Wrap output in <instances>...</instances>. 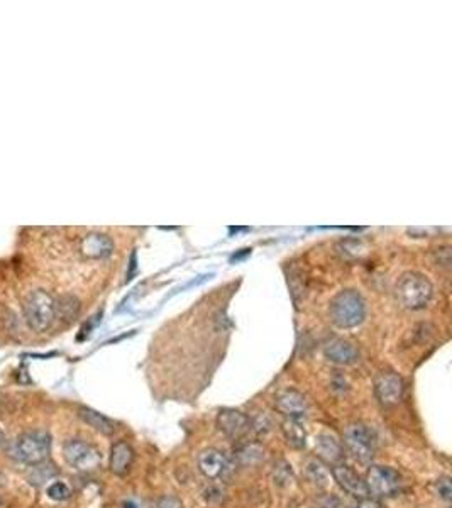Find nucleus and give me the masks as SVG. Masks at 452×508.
I'll return each mask as SVG.
<instances>
[{
	"label": "nucleus",
	"instance_id": "1",
	"mask_svg": "<svg viewBox=\"0 0 452 508\" xmlns=\"http://www.w3.org/2000/svg\"><path fill=\"white\" fill-rule=\"evenodd\" d=\"M364 314H366L364 300L354 290L341 291L330 303L332 322L341 329H351L361 324Z\"/></svg>",
	"mask_w": 452,
	"mask_h": 508
},
{
	"label": "nucleus",
	"instance_id": "2",
	"mask_svg": "<svg viewBox=\"0 0 452 508\" xmlns=\"http://www.w3.org/2000/svg\"><path fill=\"white\" fill-rule=\"evenodd\" d=\"M432 285L423 275L405 273L397 283V298L405 309L418 310L429 303Z\"/></svg>",
	"mask_w": 452,
	"mask_h": 508
},
{
	"label": "nucleus",
	"instance_id": "3",
	"mask_svg": "<svg viewBox=\"0 0 452 508\" xmlns=\"http://www.w3.org/2000/svg\"><path fill=\"white\" fill-rule=\"evenodd\" d=\"M26 321L31 329L43 332L51 326L54 321V300L46 291H33L26 300L24 307Z\"/></svg>",
	"mask_w": 452,
	"mask_h": 508
},
{
	"label": "nucleus",
	"instance_id": "4",
	"mask_svg": "<svg viewBox=\"0 0 452 508\" xmlns=\"http://www.w3.org/2000/svg\"><path fill=\"white\" fill-rule=\"evenodd\" d=\"M50 435L45 432H27L15 441L14 454L24 464H43L50 454Z\"/></svg>",
	"mask_w": 452,
	"mask_h": 508
},
{
	"label": "nucleus",
	"instance_id": "5",
	"mask_svg": "<svg viewBox=\"0 0 452 508\" xmlns=\"http://www.w3.org/2000/svg\"><path fill=\"white\" fill-rule=\"evenodd\" d=\"M344 446L361 464H371L376 453L373 432L363 423H351L344 430Z\"/></svg>",
	"mask_w": 452,
	"mask_h": 508
},
{
	"label": "nucleus",
	"instance_id": "6",
	"mask_svg": "<svg viewBox=\"0 0 452 508\" xmlns=\"http://www.w3.org/2000/svg\"><path fill=\"white\" fill-rule=\"evenodd\" d=\"M366 486L370 495L373 493L379 498H390L400 491L402 486V478L393 467L388 466H371V470L366 474Z\"/></svg>",
	"mask_w": 452,
	"mask_h": 508
},
{
	"label": "nucleus",
	"instance_id": "7",
	"mask_svg": "<svg viewBox=\"0 0 452 508\" xmlns=\"http://www.w3.org/2000/svg\"><path fill=\"white\" fill-rule=\"evenodd\" d=\"M63 456L71 467L78 471H94L102 463V456L89 442L71 439L63 446Z\"/></svg>",
	"mask_w": 452,
	"mask_h": 508
},
{
	"label": "nucleus",
	"instance_id": "8",
	"mask_svg": "<svg viewBox=\"0 0 452 508\" xmlns=\"http://www.w3.org/2000/svg\"><path fill=\"white\" fill-rule=\"evenodd\" d=\"M374 395L386 409L398 405L403 397V379L393 371H381L374 379Z\"/></svg>",
	"mask_w": 452,
	"mask_h": 508
},
{
	"label": "nucleus",
	"instance_id": "9",
	"mask_svg": "<svg viewBox=\"0 0 452 508\" xmlns=\"http://www.w3.org/2000/svg\"><path fill=\"white\" fill-rule=\"evenodd\" d=\"M217 427L226 437L238 441L251 429V420L242 412L226 409L217 415Z\"/></svg>",
	"mask_w": 452,
	"mask_h": 508
},
{
	"label": "nucleus",
	"instance_id": "10",
	"mask_svg": "<svg viewBox=\"0 0 452 508\" xmlns=\"http://www.w3.org/2000/svg\"><path fill=\"white\" fill-rule=\"evenodd\" d=\"M332 474H334L335 481L339 483V486H341L347 495H351V497L358 498L359 502L370 497L366 483H364L361 476L351 470V467L344 466V464H335V466L332 467Z\"/></svg>",
	"mask_w": 452,
	"mask_h": 508
},
{
	"label": "nucleus",
	"instance_id": "11",
	"mask_svg": "<svg viewBox=\"0 0 452 508\" xmlns=\"http://www.w3.org/2000/svg\"><path fill=\"white\" fill-rule=\"evenodd\" d=\"M276 410L286 419H303L309 410V403L305 397L297 390H283L276 395Z\"/></svg>",
	"mask_w": 452,
	"mask_h": 508
},
{
	"label": "nucleus",
	"instance_id": "12",
	"mask_svg": "<svg viewBox=\"0 0 452 508\" xmlns=\"http://www.w3.org/2000/svg\"><path fill=\"white\" fill-rule=\"evenodd\" d=\"M197 464L200 473L209 479L222 478L231 470L229 459L217 449H207L203 453H200Z\"/></svg>",
	"mask_w": 452,
	"mask_h": 508
},
{
	"label": "nucleus",
	"instance_id": "13",
	"mask_svg": "<svg viewBox=\"0 0 452 508\" xmlns=\"http://www.w3.org/2000/svg\"><path fill=\"white\" fill-rule=\"evenodd\" d=\"M315 453L322 461L329 464H337L342 459L344 449L342 444L332 434H320L315 439Z\"/></svg>",
	"mask_w": 452,
	"mask_h": 508
},
{
	"label": "nucleus",
	"instance_id": "14",
	"mask_svg": "<svg viewBox=\"0 0 452 508\" xmlns=\"http://www.w3.org/2000/svg\"><path fill=\"white\" fill-rule=\"evenodd\" d=\"M323 351H326L327 359H330L332 363H337V365H351L358 359V349L354 347V344L344 341V339H332L327 342Z\"/></svg>",
	"mask_w": 452,
	"mask_h": 508
},
{
	"label": "nucleus",
	"instance_id": "15",
	"mask_svg": "<svg viewBox=\"0 0 452 508\" xmlns=\"http://www.w3.org/2000/svg\"><path fill=\"white\" fill-rule=\"evenodd\" d=\"M134 461V451L127 442H115L110 451V471L117 476H124L131 470Z\"/></svg>",
	"mask_w": 452,
	"mask_h": 508
},
{
	"label": "nucleus",
	"instance_id": "16",
	"mask_svg": "<svg viewBox=\"0 0 452 508\" xmlns=\"http://www.w3.org/2000/svg\"><path fill=\"white\" fill-rule=\"evenodd\" d=\"M112 249H114V244L103 234H90L82 241V253L92 259L107 258Z\"/></svg>",
	"mask_w": 452,
	"mask_h": 508
},
{
	"label": "nucleus",
	"instance_id": "17",
	"mask_svg": "<svg viewBox=\"0 0 452 508\" xmlns=\"http://www.w3.org/2000/svg\"><path fill=\"white\" fill-rule=\"evenodd\" d=\"M283 435H285L286 442L290 444L293 449H303L307 444V432L303 427L302 419H286L282 423Z\"/></svg>",
	"mask_w": 452,
	"mask_h": 508
},
{
	"label": "nucleus",
	"instance_id": "18",
	"mask_svg": "<svg viewBox=\"0 0 452 508\" xmlns=\"http://www.w3.org/2000/svg\"><path fill=\"white\" fill-rule=\"evenodd\" d=\"M80 419L85 423H89L92 429H95L100 434L103 435H112L115 430V423L112 422L110 419H107L105 415H102L100 412H95L92 409H80L78 410Z\"/></svg>",
	"mask_w": 452,
	"mask_h": 508
},
{
	"label": "nucleus",
	"instance_id": "19",
	"mask_svg": "<svg viewBox=\"0 0 452 508\" xmlns=\"http://www.w3.org/2000/svg\"><path fill=\"white\" fill-rule=\"evenodd\" d=\"M263 458V449L258 446V444H246V446H241L234 453V459L241 466H253V464L259 463Z\"/></svg>",
	"mask_w": 452,
	"mask_h": 508
},
{
	"label": "nucleus",
	"instance_id": "20",
	"mask_svg": "<svg viewBox=\"0 0 452 508\" xmlns=\"http://www.w3.org/2000/svg\"><path fill=\"white\" fill-rule=\"evenodd\" d=\"M78 309L80 302L71 295H65V297L54 300V314H58V317L63 321H71L78 314Z\"/></svg>",
	"mask_w": 452,
	"mask_h": 508
},
{
	"label": "nucleus",
	"instance_id": "21",
	"mask_svg": "<svg viewBox=\"0 0 452 508\" xmlns=\"http://www.w3.org/2000/svg\"><path fill=\"white\" fill-rule=\"evenodd\" d=\"M305 473H307V478H309L314 485H317L320 488H326L327 485H329V473H327L326 466H323L320 461L310 459L305 466Z\"/></svg>",
	"mask_w": 452,
	"mask_h": 508
},
{
	"label": "nucleus",
	"instance_id": "22",
	"mask_svg": "<svg viewBox=\"0 0 452 508\" xmlns=\"http://www.w3.org/2000/svg\"><path fill=\"white\" fill-rule=\"evenodd\" d=\"M46 493H48V497H50L51 500H54V502H65V500L70 498L71 490L66 483L56 481V483H53V485L48 486Z\"/></svg>",
	"mask_w": 452,
	"mask_h": 508
},
{
	"label": "nucleus",
	"instance_id": "23",
	"mask_svg": "<svg viewBox=\"0 0 452 508\" xmlns=\"http://www.w3.org/2000/svg\"><path fill=\"white\" fill-rule=\"evenodd\" d=\"M290 478H291V470L286 463H279L278 466L275 464V481L276 483L283 485V483H286Z\"/></svg>",
	"mask_w": 452,
	"mask_h": 508
},
{
	"label": "nucleus",
	"instance_id": "24",
	"mask_svg": "<svg viewBox=\"0 0 452 508\" xmlns=\"http://www.w3.org/2000/svg\"><path fill=\"white\" fill-rule=\"evenodd\" d=\"M435 488H437V493L444 502H449L452 490H451V479L449 478H442L435 483Z\"/></svg>",
	"mask_w": 452,
	"mask_h": 508
},
{
	"label": "nucleus",
	"instance_id": "25",
	"mask_svg": "<svg viewBox=\"0 0 452 508\" xmlns=\"http://www.w3.org/2000/svg\"><path fill=\"white\" fill-rule=\"evenodd\" d=\"M435 258H437V266L449 268V265H451V251H449V247H441V249L435 251Z\"/></svg>",
	"mask_w": 452,
	"mask_h": 508
},
{
	"label": "nucleus",
	"instance_id": "26",
	"mask_svg": "<svg viewBox=\"0 0 452 508\" xmlns=\"http://www.w3.org/2000/svg\"><path fill=\"white\" fill-rule=\"evenodd\" d=\"M156 508H182V503H180L178 498L163 497L156 502Z\"/></svg>",
	"mask_w": 452,
	"mask_h": 508
},
{
	"label": "nucleus",
	"instance_id": "27",
	"mask_svg": "<svg viewBox=\"0 0 452 508\" xmlns=\"http://www.w3.org/2000/svg\"><path fill=\"white\" fill-rule=\"evenodd\" d=\"M358 508H383V507H381V503H379V502H376V500L367 497V498L361 500V503H359Z\"/></svg>",
	"mask_w": 452,
	"mask_h": 508
},
{
	"label": "nucleus",
	"instance_id": "28",
	"mask_svg": "<svg viewBox=\"0 0 452 508\" xmlns=\"http://www.w3.org/2000/svg\"><path fill=\"white\" fill-rule=\"evenodd\" d=\"M319 507L320 508H337L339 502L334 497H327L326 500H320Z\"/></svg>",
	"mask_w": 452,
	"mask_h": 508
},
{
	"label": "nucleus",
	"instance_id": "29",
	"mask_svg": "<svg viewBox=\"0 0 452 508\" xmlns=\"http://www.w3.org/2000/svg\"><path fill=\"white\" fill-rule=\"evenodd\" d=\"M134 271H136V254H133V258H131V271L127 273V282H129V280H133Z\"/></svg>",
	"mask_w": 452,
	"mask_h": 508
},
{
	"label": "nucleus",
	"instance_id": "30",
	"mask_svg": "<svg viewBox=\"0 0 452 508\" xmlns=\"http://www.w3.org/2000/svg\"><path fill=\"white\" fill-rule=\"evenodd\" d=\"M347 508H358V507H347Z\"/></svg>",
	"mask_w": 452,
	"mask_h": 508
}]
</instances>
